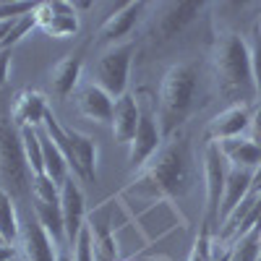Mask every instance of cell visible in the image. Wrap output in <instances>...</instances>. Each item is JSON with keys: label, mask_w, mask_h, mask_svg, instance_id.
I'll return each instance as SVG.
<instances>
[{"label": "cell", "mask_w": 261, "mask_h": 261, "mask_svg": "<svg viewBox=\"0 0 261 261\" xmlns=\"http://www.w3.org/2000/svg\"><path fill=\"white\" fill-rule=\"evenodd\" d=\"M191 141L183 130H178L172 139H167V144H162L154 160L144 165L136 178L118 191V201L128 209V214H136L160 199L175 204L191 188Z\"/></svg>", "instance_id": "obj_1"}, {"label": "cell", "mask_w": 261, "mask_h": 261, "mask_svg": "<svg viewBox=\"0 0 261 261\" xmlns=\"http://www.w3.org/2000/svg\"><path fill=\"white\" fill-rule=\"evenodd\" d=\"M212 71L217 81V92H220L230 105H256V84L251 71V53L248 42L235 34L222 32L217 34L214 47H212Z\"/></svg>", "instance_id": "obj_2"}, {"label": "cell", "mask_w": 261, "mask_h": 261, "mask_svg": "<svg viewBox=\"0 0 261 261\" xmlns=\"http://www.w3.org/2000/svg\"><path fill=\"white\" fill-rule=\"evenodd\" d=\"M196 89H199V73L193 63H175L165 71L157 97V120L165 141L188 123L196 105Z\"/></svg>", "instance_id": "obj_3"}, {"label": "cell", "mask_w": 261, "mask_h": 261, "mask_svg": "<svg viewBox=\"0 0 261 261\" xmlns=\"http://www.w3.org/2000/svg\"><path fill=\"white\" fill-rule=\"evenodd\" d=\"M32 170L21 146V130L11 118V107L0 105V188L13 196L16 204L32 201Z\"/></svg>", "instance_id": "obj_4"}, {"label": "cell", "mask_w": 261, "mask_h": 261, "mask_svg": "<svg viewBox=\"0 0 261 261\" xmlns=\"http://www.w3.org/2000/svg\"><path fill=\"white\" fill-rule=\"evenodd\" d=\"M134 55H136L134 42L107 47L92 68V84L105 89L113 99L128 94V76H130V65H134Z\"/></svg>", "instance_id": "obj_5"}, {"label": "cell", "mask_w": 261, "mask_h": 261, "mask_svg": "<svg viewBox=\"0 0 261 261\" xmlns=\"http://www.w3.org/2000/svg\"><path fill=\"white\" fill-rule=\"evenodd\" d=\"M139 107H141L139 128H136L134 141L128 144V162H130V167H134L136 172L154 160V154L165 144L162 130H160V120H157V107L149 102V97H141Z\"/></svg>", "instance_id": "obj_6"}, {"label": "cell", "mask_w": 261, "mask_h": 261, "mask_svg": "<svg viewBox=\"0 0 261 261\" xmlns=\"http://www.w3.org/2000/svg\"><path fill=\"white\" fill-rule=\"evenodd\" d=\"M134 217V225L139 230V235L144 238V243H157V241H165L170 232H175L178 227L183 230L186 227V220L183 214L178 212V206L167 201V199H160L154 204L144 206L141 212L130 214Z\"/></svg>", "instance_id": "obj_7"}, {"label": "cell", "mask_w": 261, "mask_h": 261, "mask_svg": "<svg viewBox=\"0 0 261 261\" xmlns=\"http://www.w3.org/2000/svg\"><path fill=\"white\" fill-rule=\"evenodd\" d=\"M230 165L222 157L217 144H206L204 151V178H206V206H204V225L217 230L220 225V206L225 196V183H227Z\"/></svg>", "instance_id": "obj_8"}, {"label": "cell", "mask_w": 261, "mask_h": 261, "mask_svg": "<svg viewBox=\"0 0 261 261\" xmlns=\"http://www.w3.org/2000/svg\"><path fill=\"white\" fill-rule=\"evenodd\" d=\"M34 18L37 27L53 39H71L79 34V13L73 11V3H37Z\"/></svg>", "instance_id": "obj_9"}, {"label": "cell", "mask_w": 261, "mask_h": 261, "mask_svg": "<svg viewBox=\"0 0 261 261\" xmlns=\"http://www.w3.org/2000/svg\"><path fill=\"white\" fill-rule=\"evenodd\" d=\"M253 107L251 105H227L222 113H217L206 125V134H204L206 144H220L227 139L246 136L251 128V120H253Z\"/></svg>", "instance_id": "obj_10"}, {"label": "cell", "mask_w": 261, "mask_h": 261, "mask_svg": "<svg viewBox=\"0 0 261 261\" xmlns=\"http://www.w3.org/2000/svg\"><path fill=\"white\" fill-rule=\"evenodd\" d=\"M201 11H204V3H162L157 6V13L151 16V34L157 39H172L191 21L199 18Z\"/></svg>", "instance_id": "obj_11"}, {"label": "cell", "mask_w": 261, "mask_h": 261, "mask_svg": "<svg viewBox=\"0 0 261 261\" xmlns=\"http://www.w3.org/2000/svg\"><path fill=\"white\" fill-rule=\"evenodd\" d=\"M18 241H21V251H24L27 261H58L53 238L47 235L45 227L39 225V220H37V214H34L32 206L27 209L24 217H21Z\"/></svg>", "instance_id": "obj_12"}, {"label": "cell", "mask_w": 261, "mask_h": 261, "mask_svg": "<svg viewBox=\"0 0 261 261\" xmlns=\"http://www.w3.org/2000/svg\"><path fill=\"white\" fill-rule=\"evenodd\" d=\"M60 209H63L65 241H68V246H76L81 230L86 227V199L79 180L68 178L60 186Z\"/></svg>", "instance_id": "obj_13"}, {"label": "cell", "mask_w": 261, "mask_h": 261, "mask_svg": "<svg viewBox=\"0 0 261 261\" xmlns=\"http://www.w3.org/2000/svg\"><path fill=\"white\" fill-rule=\"evenodd\" d=\"M65 134H68V144H71L68 165L73 175L81 183H97V141L73 128H65Z\"/></svg>", "instance_id": "obj_14"}, {"label": "cell", "mask_w": 261, "mask_h": 261, "mask_svg": "<svg viewBox=\"0 0 261 261\" xmlns=\"http://www.w3.org/2000/svg\"><path fill=\"white\" fill-rule=\"evenodd\" d=\"M146 11V3H125L120 6L110 18L105 21L97 32V45H123V39L134 32V27L139 24L141 13Z\"/></svg>", "instance_id": "obj_15"}, {"label": "cell", "mask_w": 261, "mask_h": 261, "mask_svg": "<svg viewBox=\"0 0 261 261\" xmlns=\"http://www.w3.org/2000/svg\"><path fill=\"white\" fill-rule=\"evenodd\" d=\"M84 53L86 47H79L76 53L65 55L50 73V92L55 99H68L76 89H79V81H81V71H84Z\"/></svg>", "instance_id": "obj_16"}, {"label": "cell", "mask_w": 261, "mask_h": 261, "mask_svg": "<svg viewBox=\"0 0 261 261\" xmlns=\"http://www.w3.org/2000/svg\"><path fill=\"white\" fill-rule=\"evenodd\" d=\"M76 107L84 118H89L94 123H110L113 120V107L115 99L107 94L105 89H99L97 84L86 81L76 89Z\"/></svg>", "instance_id": "obj_17"}, {"label": "cell", "mask_w": 261, "mask_h": 261, "mask_svg": "<svg viewBox=\"0 0 261 261\" xmlns=\"http://www.w3.org/2000/svg\"><path fill=\"white\" fill-rule=\"evenodd\" d=\"M47 99L42 92H34V89H24L18 92L11 102V118L18 128H42L45 123V115H47Z\"/></svg>", "instance_id": "obj_18"}, {"label": "cell", "mask_w": 261, "mask_h": 261, "mask_svg": "<svg viewBox=\"0 0 261 261\" xmlns=\"http://www.w3.org/2000/svg\"><path fill=\"white\" fill-rule=\"evenodd\" d=\"M139 118H141V107H139V97L136 94H123L120 99H115L113 120H110L113 139L118 144H130L134 136H136Z\"/></svg>", "instance_id": "obj_19"}, {"label": "cell", "mask_w": 261, "mask_h": 261, "mask_svg": "<svg viewBox=\"0 0 261 261\" xmlns=\"http://www.w3.org/2000/svg\"><path fill=\"white\" fill-rule=\"evenodd\" d=\"M251 178H253V170L230 167L227 183H225V196H222V206H220V225L248 199V193H251Z\"/></svg>", "instance_id": "obj_20"}, {"label": "cell", "mask_w": 261, "mask_h": 261, "mask_svg": "<svg viewBox=\"0 0 261 261\" xmlns=\"http://www.w3.org/2000/svg\"><path fill=\"white\" fill-rule=\"evenodd\" d=\"M222 151V157L227 160L230 167H243V170H256L261 165V146L251 141L248 136L241 139H227L217 144Z\"/></svg>", "instance_id": "obj_21"}, {"label": "cell", "mask_w": 261, "mask_h": 261, "mask_svg": "<svg viewBox=\"0 0 261 261\" xmlns=\"http://www.w3.org/2000/svg\"><path fill=\"white\" fill-rule=\"evenodd\" d=\"M39 139H42V154H45V175L60 188L65 180L71 178L68 160L63 157V151L55 146V141L45 134V128H39Z\"/></svg>", "instance_id": "obj_22"}, {"label": "cell", "mask_w": 261, "mask_h": 261, "mask_svg": "<svg viewBox=\"0 0 261 261\" xmlns=\"http://www.w3.org/2000/svg\"><path fill=\"white\" fill-rule=\"evenodd\" d=\"M21 232V217L16 212V201L8 191L0 188V238L3 243H16Z\"/></svg>", "instance_id": "obj_23"}, {"label": "cell", "mask_w": 261, "mask_h": 261, "mask_svg": "<svg viewBox=\"0 0 261 261\" xmlns=\"http://www.w3.org/2000/svg\"><path fill=\"white\" fill-rule=\"evenodd\" d=\"M18 130H21V146H24V157L32 175H45V154H42L39 128H18Z\"/></svg>", "instance_id": "obj_24"}, {"label": "cell", "mask_w": 261, "mask_h": 261, "mask_svg": "<svg viewBox=\"0 0 261 261\" xmlns=\"http://www.w3.org/2000/svg\"><path fill=\"white\" fill-rule=\"evenodd\" d=\"M258 258H261V227L248 230L227 251V261H258Z\"/></svg>", "instance_id": "obj_25"}, {"label": "cell", "mask_w": 261, "mask_h": 261, "mask_svg": "<svg viewBox=\"0 0 261 261\" xmlns=\"http://www.w3.org/2000/svg\"><path fill=\"white\" fill-rule=\"evenodd\" d=\"M214 256H217L214 253V230L201 222V230H199V235H196V241H193L186 261H214Z\"/></svg>", "instance_id": "obj_26"}, {"label": "cell", "mask_w": 261, "mask_h": 261, "mask_svg": "<svg viewBox=\"0 0 261 261\" xmlns=\"http://www.w3.org/2000/svg\"><path fill=\"white\" fill-rule=\"evenodd\" d=\"M248 53H251V71H253V84H256V97L261 99V27L258 21L251 29L248 37Z\"/></svg>", "instance_id": "obj_27"}, {"label": "cell", "mask_w": 261, "mask_h": 261, "mask_svg": "<svg viewBox=\"0 0 261 261\" xmlns=\"http://www.w3.org/2000/svg\"><path fill=\"white\" fill-rule=\"evenodd\" d=\"M32 201H60V188L47 175H34L32 178Z\"/></svg>", "instance_id": "obj_28"}, {"label": "cell", "mask_w": 261, "mask_h": 261, "mask_svg": "<svg viewBox=\"0 0 261 261\" xmlns=\"http://www.w3.org/2000/svg\"><path fill=\"white\" fill-rule=\"evenodd\" d=\"M37 27V18H34V13H29V16H21V18H16L13 21V27H11V32H8V37L3 39V45H0V50H11L13 45H18L21 39H24L32 29Z\"/></svg>", "instance_id": "obj_29"}, {"label": "cell", "mask_w": 261, "mask_h": 261, "mask_svg": "<svg viewBox=\"0 0 261 261\" xmlns=\"http://www.w3.org/2000/svg\"><path fill=\"white\" fill-rule=\"evenodd\" d=\"M248 139L251 141H256L258 146H261V99L256 102V107H253V120H251V128H248Z\"/></svg>", "instance_id": "obj_30"}, {"label": "cell", "mask_w": 261, "mask_h": 261, "mask_svg": "<svg viewBox=\"0 0 261 261\" xmlns=\"http://www.w3.org/2000/svg\"><path fill=\"white\" fill-rule=\"evenodd\" d=\"M8 71H11V50H0V89L8 81Z\"/></svg>", "instance_id": "obj_31"}, {"label": "cell", "mask_w": 261, "mask_h": 261, "mask_svg": "<svg viewBox=\"0 0 261 261\" xmlns=\"http://www.w3.org/2000/svg\"><path fill=\"white\" fill-rule=\"evenodd\" d=\"M0 261H16V248L11 243H0Z\"/></svg>", "instance_id": "obj_32"}, {"label": "cell", "mask_w": 261, "mask_h": 261, "mask_svg": "<svg viewBox=\"0 0 261 261\" xmlns=\"http://www.w3.org/2000/svg\"><path fill=\"white\" fill-rule=\"evenodd\" d=\"M251 193H261V165L253 170V178H251Z\"/></svg>", "instance_id": "obj_33"}, {"label": "cell", "mask_w": 261, "mask_h": 261, "mask_svg": "<svg viewBox=\"0 0 261 261\" xmlns=\"http://www.w3.org/2000/svg\"><path fill=\"white\" fill-rule=\"evenodd\" d=\"M86 8H92V3H73V11H86Z\"/></svg>", "instance_id": "obj_34"}, {"label": "cell", "mask_w": 261, "mask_h": 261, "mask_svg": "<svg viewBox=\"0 0 261 261\" xmlns=\"http://www.w3.org/2000/svg\"><path fill=\"white\" fill-rule=\"evenodd\" d=\"M123 261H134V258H123Z\"/></svg>", "instance_id": "obj_35"}, {"label": "cell", "mask_w": 261, "mask_h": 261, "mask_svg": "<svg viewBox=\"0 0 261 261\" xmlns=\"http://www.w3.org/2000/svg\"><path fill=\"white\" fill-rule=\"evenodd\" d=\"M258 27H261V18H258Z\"/></svg>", "instance_id": "obj_36"}]
</instances>
